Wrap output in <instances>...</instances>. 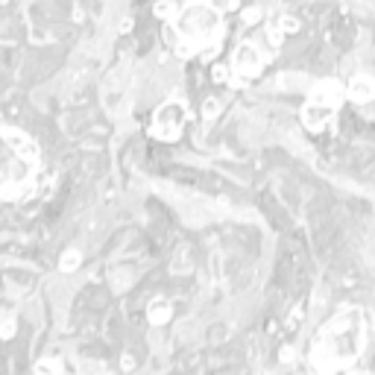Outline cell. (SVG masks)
<instances>
[{
    "label": "cell",
    "mask_w": 375,
    "mask_h": 375,
    "mask_svg": "<svg viewBox=\"0 0 375 375\" xmlns=\"http://www.w3.org/2000/svg\"><path fill=\"white\" fill-rule=\"evenodd\" d=\"M182 123H185V111H182V106H179V103H167V106L158 111V117H155V129H153V132H155L158 138L173 141V138H179Z\"/></svg>",
    "instance_id": "3"
},
{
    "label": "cell",
    "mask_w": 375,
    "mask_h": 375,
    "mask_svg": "<svg viewBox=\"0 0 375 375\" xmlns=\"http://www.w3.org/2000/svg\"><path fill=\"white\" fill-rule=\"evenodd\" d=\"M170 314H173V311H170V305H167L164 299H153L150 308H147V317H150L153 326H164V323L170 320Z\"/></svg>",
    "instance_id": "4"
},
{
    "label": "cell",
    "mask_w": 375,
    "mask_h": 375,
    "mask_svg": "<svg viewBox=\"0 0 375 375\" xmlns=\"http://www.w3.org/2000/svg\"><path fill=\"white\" fill-rule=\"evenodd\" d=\"M155 15H158V18H164V21H173V18H176V12H173V3H170V0H161V3H155Z\"/></svg>",
    "instance_id": "8"
},
{
    "label": "cell",
    "mask_w": 375,
    "mask_h": 375,
    "mask_svg": "<svg viewBox=\"0 0 375 375\" xmlns=\"http://www.w3.org/2000/svg\"><path fill=\"white\" fill-rule=\"evenodd\" d=\"M15 331H18L15 317H6V320L0 323V340H12V337H15Z\"/></svg>",
    "instance_id": "7"
},
{
    "label": "cell",
    "mask_w": 375,
    "mask_h": 375,
    "mask_svg": "<svg viewBox=\"0 0 375 375\" xmlns=\"http://www.w3.org/2000/svg\"><path fill=\"white\" fill-rule=\"evenodd\" d=\"M132 29V18H126V21H120V32H129Z\"/></svg>",
    "instance_id": "11"
},
{
    "label": "cell",
    "mask_w": 375,
    "mask_h": 375,
    "mask_svg": "<svg viewBox=\"0 0 375 375\" xmlns=\"http://www.w3.org/2000/svg\"><path fill=\"white\" fill-rule=\"evenodd\" d=\"M35 375H62V364L59 361H38Z\"/></svg>",
    "instance_id": "6"
},
{
    "label": "cell",
    "mask_w": 375,
    "mask_h": 375,
    "mask_svg": "<svg viewBox=\"0 0 375 375\" xmlns=\"http://www.w3.org/2000/svg\"><path fill=\"white\" fill-rule=\"evenodd\" d=\"M217 106H220L217 100H205V109H202V111H205V117H211V114H217Z\"/></svg>",
    "instance_id": "9"
},
{
    "label": "cell",
    "mask_w": 375,
    "mask_h": 375,
    "mask_svg": "<svg viewBox=\"0 0 375 375\" xmlns=\"http://www.w3.org/2000/svg\"><path fill=\"white\" fill-rule=\"evenodd\" d=\"M214 23H217L214 9H199V6L185 9V15L179 18V26L185 29V35H188V32H197V38L211 35V26H214Z\"/></svg>",
    "instance_id": "2"
},
{
    "label": "cell",
    "mask_w": 375,
    "mask_h": 375,
    "mask_svg": "<svg viewBox=\"0 0 375 375\" xmlns=\"http://www.w3.org/2000/svg\"><path fill=\"white\" fill-rule=\"evenodd\" d=\"M35 167H38L35 144L21 132L0 129V197L6 199L21 197Z\"/></svg>",
    "instance_id": "1"
},
{
    "label": "cell",
    "mask_w": 375,
    "mask_h": 375,
    "mask_svg": "<svg viewBox=\"0 0 375 375\" xmlns=\"http://www.w3.org/2000/svg\"><path fill=\"white\" fill-rule=\"evenodd\" d=\"M79 264H82V252L79 249H67L59 258V270L62 273H73V270H79Z\"/></svg>",
    "instance_id": "5"
},
{
    "label": "cell",
    "mask_w": 375,
    "mask_h": 375,
    "mask_svg": "<svg viewBox=\"0 0 375 375\" xmlns=\"http://www.w3.org/2000/svg\"><path fill=\"white\" fill-rule=\"evenodd\" d=\"M120 367L129 373V370H135V361H132V355H123V361H120Z\"/></svg>",
    "instance_id": "10"
}]
</instances>
